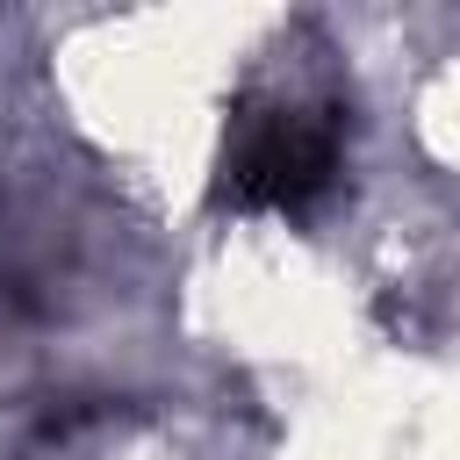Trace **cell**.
Wrapping results in <instances>:
<instances>
[{"mask_svg": "<svg viewBox=\"0 0 460 460\" xmlns=\"http://www.w3.org/2000/svg\"><path fill=\"white\" fill-rule=\"evenodd\" d=\"M345 115L331 101H244L223 129L216 194L237 208H302L338 180Z\"/></svg>", "mask_w": 460, "mask_h": 460, "instance_id": "obj_1", "label": "cell"}]
</instances>
